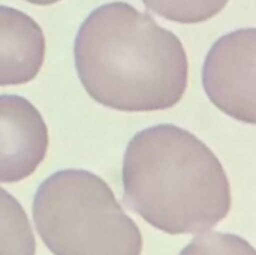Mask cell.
Listing matches in <instances>:
<instances>
[{
	"label": "cell",
	"instance_id": "cell-5",
	"mask_svg": "<svg viewBox=\"0 0 256 255\" xmlns=\"http://www.w3.org/2000/svg\"><path fill=\"white\" fill-rule=\"evenodd\" d=\"M48 128L38 108L20 95H0V182L32 176L46 156Z\"/></svg>",
	"mask_w": 256,
	"mask_h": 255
},
{
	"label": "cell",
	"instance_id": "cell-10",
	"mask_svg": "<svg viewBox=\"0 0 256 255\" xmlns=\"http://www.w3.org/2000/svg\"><path fill=\"white\" fill-rule=\"evenodd\" d=\"M28 3H33V5H40V6H46V5H52V3H57L60 0H26Z\"/></svg>",
	"mask_w": 256,
	"mask_h": 255
},
{
	"label": "cell",
	"instance_id": "cell-4",
	"mask_svg": "<svg viewBox=\"0 0 256 255\" xmlns=\"http://www.w3.org/2000/svg\"><path fill=\"white\" fill-rule=\"evenodd\" d=\"M256 30L240 29L218 39L210 48L202 86L210 101L238 122L256 123Z\"/></svg>",
	"mask_w": 256,
	"mask_h": 255
},
{
	"label": "cell",
	"instance_id": "cell-8",
	"mask_svg": "<svg viewBox=\"0 0 256 255\" xmlns=\"http://www.w3.org/2000/svg\"><path fill=\"white\" fill-rule=\"evenodd\" d=\"M159 17L182 23H204L224 11L230 0H142Z\"/></svg>",
	"mask_w": 256,
	"mask_h": 255
},
{
	"label": "cell",
	"instance_id": "cell-3",
	"mask_svg": "<svg viewBox=\"0 0 256 255\" xmlns=\"http://www.w3.org/2000/svg\"><path fill=\"white\" fill-rule=\"evenodd\" d=\"M36 230L54 255H141L142 236L108 183L86 170H60L33 198Z\"/></svg>",
	"mask_w": 256,
	"mask_h": 255
},
{
	"label": "cell",
	"instance_id": "cell-9",
	"mask_svg": "<svg viewBox=\"0 0 256 255\" xmlns=\"http://www.w3.org/2000/svg\"><path fill=\"white\" fill-rule=\"evenodd\" d=\"M178 255H255V249L236 234L208 231L196 236Z\"/></svg>",
	"mask_w": 256,
	"mask_h": 255
},
{
	"label": "cell",
	"instance_id": "cell-7",
	"mask_svg": "<svg viewBox=\"0 0 256 255\" xmlns=\"http://www.w3.org/2000/svg\"><path fill=\"white\" fill-rule=\"evenodd\" d=\"M36 240L20 201L0 188V255H34Z\"/></svg>",
	"mask_w": 256,
	"mask_h": 255
},
{
	"label": "cell",
	"instance_id": "cell-6",
	"mask_svg": "<svg viewBox=\"0 0 256 255\" xmlns=\"http://www.w3.org/2000/svg\"><path fill=\"white\" fill-rule=\"evenodd\" d=\"M45 48L44 32L32 17L0 5V86L34 80L44 65Z\"/></svg>",
	"mask_w": 256,
	"mask_h": 255
},
{
	"label": "cell",
	"instance_id": "cell-2",
	"mask_svg": "<svg viewBox=\"0 0 256 255\" xmlns=\"http://www.w3.org/2000/svg\"><path fill=\"white\" fill-rule=\"evenodd\" d=\"M129 209L168 234H196L226 218L232 197L218 156L192 132L156 125L135 134L123 159Z\"/></svg>",
	"mask_w": 256,
	"mask_h": 255
},
{
	"label": "cell",
	"instance_id": "cell-1",
	"mask_svg": "<svg viewBox=\"0 0 256 255\" xmlns=\"http://www.w3.org/2000/svg\"><path fill=\"white\" fill-rule=\"evenodd\" d=\"M74 56L86 92L112 110H168L188 87L189 62L182 41L124 2L88 14L76 33Z\"/></svg>",
	"mask_w": 256,
	"mask_h": 255
}]
</instances>
